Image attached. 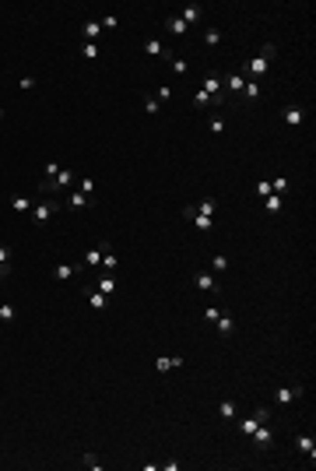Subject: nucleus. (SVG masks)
<instances>
[{"instance_id":"9","label":"nucleus","mask_w":316,"mask_h":471,"mask_svg":"<svg viewBox=\"0 0 316 471\" xmlns=\"http://www.w3.org/2000/svg\"><path fill=\"white\" fill-rule=\"evenodd\" d=\"M84 208H91V197L81 194V190H74V194L67 197V204H64V211H84Z\"/></svg>"},{"instance_id":"23","label":"nucleus","mask_w":316,"mask_h":471,"mask_svg":"<svg viewBox=\"0 0 316 471\" xmlns=\"http://www.w3.org/2000/svg\"><path fill=\"white\" fill-rule=\"evenodd\" d=\"M98 292H102V296H113V292H116V278H113V274H102V278H98Z\"/></svg>"},{"instance_id":"30","label":"nucleus","mask_w":316,"mask_h":471,"mask_svg":"<svg viewBox=\"0 0 316 471\" xmlns=\"http://www.w3.org/2000/svg\"><path fill=\"white\" fill-rule=\"evenodd\" d=\"M211 271H215V274H225V271H229V257H225V253H218V257L211 260Z\"/></svg>"},{"instance_id":"46","label":"nucleus","mask_w":316,"mask_h":471,"mask_svg":"<svg viewBox=\"0 0 316 471\" xmlns=\"http://www.w3.org/2000/svg\"><path fill=\"white\" fill-rule=\"evenodd\" d=\"M158 109H162V106H158V102H155V99H148V102H144V113H151V116H155V113H158Z\"/></svg>"},{"instance_id":"38","label":"nucleus","mask_w":316,"mask_h":471,"mask_svg":"<svg viewBox=\"0 0 316 471\" xmlns=\"http://www.w3.org/2000/svg\"><path fill=\"white\" fill-rule=\"evenodd\" d=\"M78 190L91 197V194H95V179H78Z\"/></svg>"},{"instance_id":"20","label":"nucleus","mask_w":316,"mask_h":471,"mask_svg":"<svg viewBox=\"0 0 316 471\" xmlns=\"http://www.w3.org/2000/svg\"><path fill=\"white\" fill-rule=\"evenodd\" d=\"M155 366L162 369V373H169V369H179V366H183V359H179V355H162Z\"/></svg>"},{"instance_id":"41","label":"nucleus","mask_w":316,"mask_h":471,"mask_svg":"<svg viewBox=\"0 0 316 471\" xmlns=\"http://www.w3.org/2000/svg\"><path fill=\"white\" fill-rule=\"evenodd\" d=\"M98 25H102V28H116V25H120V18H116V14H106Z\"/></svg>"},{"instance_id":"12","label":"nucleus","mask_w":316,"mask_h":471,"mask_svg":"<svg viewBox=\"0 0 316 471\" xmlns=\"http://www.w3.org/2000/svg\"><path fill=\"white\" fill-rule=\"evenodd\" d=\"M193 285H197L200 292H215V289H218L215 274H207V271H197V274H193Z\"/></svg>"},{"instance_id":"16","label":"nucleus","mask_w":316,"mask_h":471,"mask_svg":"<svg viewBox=\"0 0 316 471\" xmlns=\"http://www.w3.org/2000/svg\"><path fill=\"white\" fill-rule=\"evenodd\" d=\"M81 35H84V42H95V39L102 35V25H98V21H84V25H81Z\"/></svg>"},{"instance_id":"48","label":"nucleus","mask_w":316,"mask_h":471,"mask_svg":"<svg viewBox=\"0 0 316 471\" xmlns=\"http://www.w3.org/2000/svg\"><path fill=\"white\" fill-rule=\"evenodd\" d=\"M7 274H11V264H0V281H4Z\"/></svg>"},{"instance_id":"7","label":"nucleus","mask_w":316,"mask_h":471,"mask_svg":"<svg viewBox=\"0 0 316 471\" xmlns=\"http://www.w3.org/2000/svg\"><path fill=\"white\" fill-rule=\"evenodd\" d=\"M306 394V387H278L274 391V404H292V401H299Z\"/></svg>"},{"instance_id":"18","label":"nucleus","mask_w":316,"mask_h":471,"mask_svg":"<svg viewBox=\"0 0 316 471\" xmlns=\"http://www.w3.org/2000/svg\"><path fill=\"white\" fill-rule=\"evenodd\" d=\"M193 211H197V215H207V218H215V215H218V201H211V197H207V201L193 204Z\"/></svg>"},{"instance_id":"42","label":"nucleus","mask_w":316,"mask_h":471,"mask_svg":"<svg viewBox=\"0 0 316 471\" xmlns=\"http://www.w3.org/2000/svg\"><path fill=\"white\" fill-rule=\"evenodd\" d=\"M267 194H271V179H260L256 183V197H267Z\"/></svg>"},{"instance_id":"3","label":"nucleus","mask_w":316,"mask_h":471,"mask_svg":"<svg viewBox=\"0 0 316 471\" xmlns=\"http://www.w3.org/2000/svg\"><path fill=\"white\" fill-rule=\"evenodd\" d=\"M74 179H78V176H74L71 169H60V172H57L53 179H46V186H42V190H46V194H53V190H67V186H71Z\"/></svg>"},{"instance_id":"29","label":"nucleus","mask_w":316,"mask_h":471,"mask_svg":"<svg viewBox=\"0 0 316 471\" xmlns=\"http://www.w3.org/2000/svg\"><path fill=\"white\" fill-rule=\"evenodd\" d=\"M207 127H211V134H225V116H222V113H215V116L207 120Z\"/></svg>"},{"instance_id":"37","label":"nucleus","mask_w":316,"mask_h":471,"mask_svg":"<svg viewBox=\"0 0 316 471\" xmlns=\"http://www.w3.org/2000/svg\"><path fill=\"white\" fill-rule=\"evenodd\" d=\"M169 99H172V91H169V84H162V88L155 91V102L162 106V102H169Z\"/></svg>"},{"instance_id":"34","label":"nucleus","mask_w":316,"mask_h":471,"mask_svg":"<svg viewBox=\"0 0 316 471\" xmlns=\"http://www.w3.org/2000/svg\"><path fill=\"white\" fill-rule=\"evenodd\" d=\"M11 208H14L18 215H25V211H32V204H28L25 197H11Z\"/></svg>"},{"instance_id":"26","label":"nucleus","mask_w":316,"mask_h":471,"mask_svg":"<svg viewBox=\"0 0 316 471\" xmlns=\"http://www.w3.org/2000/svg\"><path fill=\"white\" fill-rule=\"evenodd\" d=\"M98 53H102L98 42H81V57H84V60H98Z\"/></svg>"},{"instance_id":"32","label":"nucleus","mask_w":316,"mask_h":471,"mask_svg":"<svg viewBox=\"0 0 316 471\" xmlns=\"http://www.w3.org/2000/svg\"><path fill=\"white\" fill-rule=\"evenodd\" d=\"M169 67H172V74H186V71H190V64H186L183 57H172V60H169Z\"/></svg>"},{"instance_id":"39","label":"nucleus","mask_w":316,"mask_h":471,"mask_svg":"<svg viewBox=\"0 0 316 471\" xmlns=\"http://www.w3.org/2000/svg\"><path fill=\"white\" fill-rule=\"evenodd\" d=\"M207 102H211V99H207V91H204V88H200V91H197V95H193V106H197V109H204V106H207Z\"/></svg>"},{"instance_id":"14","label":"nucleus","mask_w":316,"mask_h":471,"mask_svg":"<svg viewBox=\"0 0 316 471\" xmlns=\"http://www.w3.org/2000/svg\"><path fill=\"white\" fill-rule=\"evenodd\" d=\"M165 28H169L172 35H186V32H190V25H186L179 14H169V18H165Z\"/></svg>"},{"instance_id":"8","label":"nucleus","mask_w":316,"mask_h":471,"mask_svg":"<svg viewBox=\"0 0 316 471\" xmlns=\"http://www.w3.org/2000/svg\"><path fill=\"white\" fill-rule=\"evenodd\" d=\"M144 53L148 57H162V60H172V53H169V46L162 39H144Z\"/></svg>"},{"instance_id":"15","label":"nucleus","mask_w":316,"mask_h":471,"mask_svg":"<svg viewBox=\"0 0 316 471\" xmlns=\"http://www.w3.org/2000/svg\"><path fill=\"white\" fill-rule=\"evenodd\" d=\"M215 327H218V334H222V338H229V334L236 331V320H232V313L225 310V313H222L218 320H215Z\"/></svg>"},{"instance_id":"24","label":"nucleus","mask_w":316,"mask_h":471,"mask_svg":"<svg viewBox=\"0 0 316 471\" xmlns=\"http://www.w3.org/2000/svg\"><path fill=\"white\" fill-rule=\"evenodd\" d=\"M218 415H222V418H236L239 404H236V401H222V404H218Z\"/></svg>"},{"instance_id":"47","label":"nucleus","mask_w":316,"mask_h":471,"mask_svg":"<svg viewBox=\"0 0 316 471\" xmlns=\"http://www.w3.org/2000/svg\"><path fill=\"white\" fill-rule=\"evenodd\" d=\"M57 172H60V165H57V162H46V176H49V179H53V176H57Z\"/></svg>"},{"instance_id":"40","label":"nucleus","mask_w":316,"mask_h":471,"mask_svg":"<svg viewBox=\"0 0 316 471\" xmlns=\"http://www.w3.org/2000/svg\"><path fill=\"white\" fill-rule=\"evenodd\" d=\"M253 418H256L260 426H264V422H271V408H256V411H253Z\"/></svg>"},{"instance_id":"5","label":"nucleus","mask_w":316,"mask_h":471,"mask_svg":"<svg viewBox=\"0 0 316 471\" xmlns=\"http://www.w3.org/2000/svg\"><path fill=\"white\" fill-rule=\"evenodd\" d=\"M204 91H207V99H211V102H225V81H222V78H215V74H211V78L204 81Z\"/></svg>"},{"instance_id":"33","label":"nucleus","mask_w":316,"mask_h":471,"mask_svg":"<svg viewBox=\"0 0 316 471\" xmlns=\"http://www.w3.org/2000/svg\"><path fill=\"white\" fill-rule=\"evenodd\" d=\"M218 42H222V32L218 28H207L204 32V46H218Z\"/></svg>"},{"instance_id":"10","label":"nucleus","mask_w":316,"mask_h":471,"mask_svg":"<svg viewBox=\"0 0 316 471\" xmlns=\"http://www.w3.org/2000/svg\"><path fill=\"white\" fill-rule=\"evenodd\" d=\"M295 447H299V454H306V457H309V464L316 461V440H313V436H306V433H302V436H295Z\"/></svg>"},{"instance_id":"31","label":"nucleus","mask_w":316,"mask_h":471,"mask_svg":"<svg viewBox=\"0 0 316 471\" xmlns=\"http://www.w3.org/2000/svg\"><path fill=\"white\" fill-rule=\"evenodd\" d=\"M256 426H260V422H256L253 415H242V418H239V433H246V436H249V433H253Z\"/></svg>"},{"instance_id":"6","label":"nucleus","mask_w":316,"mask_h":471,"mask_svg":"<svg viewBox=\"0 0 316 471\" xmlns=\"http://www.w3.org/2000/svg\"><path fill=\"white\" fill-rule=\"evenodd\" d=\"M249 436H253V443H256V447H260V450H267V447H271V443H274V429H271V426H267V422H264V426H256V429H253V433H249Z\"/></svg>"},{"instance_id":"44","label":"nucleus","mask_w":316,"mask_h":471,"mask_svg":"<svg viewBox=\"0 0 316 471\" xmlns=\"http://www.w3.org/2000/svg\"><path fill=\"white\" fill-rule=\"evenodd\" d=\"M0 264H11V246L0 243Z\"/></svg>"},{"instance_id":"27","label":"nucleus","mask_w":316,"mask_h":471,"mask_svg":"<svg viewBox=\"0 0 316 471\" xmlns=\"http://www.w3.org/2000/svg\"><path fill=\"white\" fill-rule=\"evenodd\" d=\"M242 95H246L249 102H256V99L264 95V91H260V81H246V88H242Z\"/></svg>"},{"instance_id":"36","label":"nucleus","mask_w":316,"mask_h":471,"mask_svg":"<svg viewBox=\"0 0 316 471\" xmlns=\"http://www.w3.org/2000/svg\"><path fill=\"white\" fill-rule=\"evenodd\" d=\"M288 186H292V183H288V179H281V176H278V179H271V194H285Z\"/></svg>"},{"instance_id":"17","label":"nucleus","mask_w":316,"mask_h":471,"mask_svg":"<svg viewBox=\"0 0 316 471\" xmlns=\"http://www.w3.org/2000/svg\"><path fill=\"white\" fill-rule=\"evenodd\" d=\"M302 120H306V109H302V106H292V109L285 113V123H288V127H299Z\"/></svg>"},{"instance_id":"1","label":"nucleus","mask_w":316,"mask_h":471,"mask_svg":"<svg viewBox=\"0 0 316 471\" xmlns=\"http://www.w3.org/2000/svg\"><path fill=\"white\" fill-rule=\"evenodd\" d=\"M271 60H274V46L267 42L264 50H260V57H249L246 64H242V74H249V81H256V78H264L267 71H271Z\"/></svg>"},{"instance_id":"28","label":"nucleus","mask_w":316,"mask_h":471,"mask_svg":"<svg viewBox=\"0 0 316 471\" xmlns=\"http://www.w3.org/2000/svg\"><path fill=\"white\" fill-rule=\"evenodd\" d=\"M14 316H18V310L11 303H0V323H14Z\"/></svg>"},{"instance_id":"4","label":"nucleus","mask_w":316,"mask_h":471,"mask_svg":"<svg viewBox=\"0 0 316 471\" xmlns=\"http://www.w3.org/2000/svg\"><path fill=\"white\" fill-rule=\"evenodd\" d=\"M183 218H190V222H193L200 232H211V229H215V218H207V215H197V211H193V204H186V208H183Z\"/></svg>"},{"instance_id":"35","label":"nucleus","mask_w":316,"mask_h":471,"mask_svg":"<svg viewBox=\"0 0 316 471\" xmlns=\"http://www.w3.org/2000/svg\"><path fill=\"white\" fill-rule=\"evenodd\" d=\"M102 253H106V250H88V253H84V267H91V264H102Z\"/></svg>"},{"instance_id":"49","label":"nucleus","mask_w":316,"mask_h":471,"mask_svg":"<svg viewBox=\"0 0 316 471\" xmlns=\"http://www.w3.org/2000/svg\"><path fill=\"white\" fill-rule=\"evenodd\" d=\"M0 116H4V109H0Z\"/></svg>"},{"instance_id":"45","label":"nucleus","mask_w":316,"mask_h":471,"mask_svg":"<svg viewBox=\"0 0 316 471\" xmlns=\"http://www.w3.org/2000/svg\"><path fill=\"white\" fill-rule=\"evenodd\" d=\"M81 464H88V468H98V457H95V454H84V457H81Z\"/></svg>"},{"instance_id":"11","label":"nucleus","mask_w":316,"mask_h":471,"mask_svg":"<svg viewBox=\"0 0 316 471\" xmlns=\"http://www.w3.org/2000/svg\"><path fill=\"white\" fill-rule=\"evenodd\" d=\"M81 267H84V264H57V267H53V278H57V281H71Z\"/></svg>"},{"instance_id":"22","label":"nucleus","mask_w":316,"mask_h":471,"mask_svg":"<svg viewBox=\"0 0 316 471\" xmlns=\"http://www.w3.org/2000/svg\"><path fill=\"white\" fill-rule=\"evenodd\" d=\"M98 267H106V274H113V271L120 267V260H116V253H113V250H106V253H102V264H98Z\"/></svg>"},{"instance_id":"19","label":"nucleus","mask_w":316,"mask_h":471,"mask_svg":"<svg viewBox=\"0 0 316 471\" xmlns=\"http://www.w3.org/2000/svg\"><path fill=\"white\" fill-rule=\"evenodd\" d=\"M88 306H91L95 313H102V310L109 306V296H102V292H88Z\"/></svg>"},{"instance_id":"13","label":"nucleus","mask_w":316,"mask_h":471,"mask_svg":"<svg viewBox=\"0 0 316 471\" xmlns=\"http://www.w3.org/2000/svg\"><path fill=\"white\" fill-rule=\"evenodd\" d=\"M179 18H183V21H186V25H197V21H200V18H204V7H200V4H186V7H183V14H179Z\"/></svg>"},{"instance_id":"43","label":"nucleus","mask_w":316,"mask_h":471,"mask_svg":"<svg viewBox=\"0 0 316 471\" xmlns=\"http://www.w3.org/2000/svg\"><path fill=\"white\" fill-rule=\"evenodd\" d=\"M218 316H222V310H218V306H207V310H204V320H211V323H215Z\"/></svg>"},{"instance_id":"2","label":"nucleus","mask_w":316,"mask_h":471,"mask_svg":"<svg viewBox=\"0 0 316 471\" xmlns=\"http://www.w3.org/2000/svg\"><path fill=\"white\" fill-rule=\"evenodd\" d=\"M57 211H64V204H60V201H42V204H35V208H32V222H35V225H46Z\"/></svg>"},{"instance_id":"21","label":"nucleus","mask_w":316,"mask_h":471,"mask_svg":"<svg viewBox=\"0 0 316 471\" xmlns=\"http://www.w3.org/2000/svg\"><path fill=\"white\" fill-rule=\"evenodd\" d=\"M264 211H267V215H278V211H281V194H267V197H264Z\"/></svg>"},{"instance_id":"25","label":"nucleus","mask_w":316,"mask_h":471,"mask_svg":"<svg viewBox=\"0 0 316 471\" xmlns=\"http://www.w3.org/2000/svg\"><path fill=\"white\" fill-rule=\"evenodd\" d=\"M242 88H246V74L239 71V74L229 78V91H232V95H242Z\"/></svg>"}]
</instances>
